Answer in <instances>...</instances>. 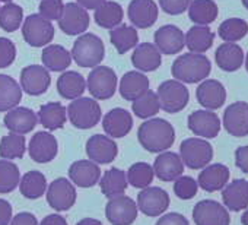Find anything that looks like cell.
Returning <instances> with one entry per match:
<instances>
[{
    "label": "cell",
    "mask_w": 248,
    "mask_h": 225,
    "mask_svg": "<svg viewBox=\"0 0 248 225\" xmlns=\"http://www.w3.org/2000/svg\"><path fill=\"white\" fill-rule=\"evenodd\" d=\"M138 139L142 148L152 154L168 151L175 142V130L165 119H151L139 126Z\"/></svg>",
    "instance_id": "obj_1"
},
{
    "label": "cell",
    "mask_w": 248,
    "mask_h": 225,
    "mask_svg": "<svg viewBox=\"0 0 248 225\" xmlns=\"http://www.w3.org/2000/svg\"><path fill=\"white\" fill-rule=\"evenodd\" d=\"M212 72V63L204 54L187 53L178 56L171 67L175 80L181 83H197L204 80Z\"/></svg>",
    "instance_id": "obj_2"
},
{
    "label": "cell",
    "mask_w": 248,
    "mask_h": 225,
    "mask_svg": "<svg viewBox=\"0 0 248 225\" xmlns=\"http://www.w3.org/2000/svg\"><path fill=\"white\" fill-rule=\"evenodd\" d=\"M70 54L79 67H96L104 60L105 46L98 35L86 32L75 41Z\"/></svg>",
    "instance_id": "obj_3"
},
{
    "label": "cell",
    "mask_w": 248,
    "mask_h": 225,
    "mask_svg": "<svg viewBox=\"0 0 248 225\" xmlns=\"http://www.w3.org/2000/svg\"><path fill=\"white\" fill-rule=\"evenodd\" d=\"M66 111L72 126L80 130H88L96 126L102 114L98 101L89 96H79L70 101Z\"/></svg>",
    "instance_id": "obj_4"
},
{
    "label": "cell",
    "mask_w": 248,
    "mask_h": 225,
    "mask_svg": "<svg viewBox=\"0 0 248 225\" xmlns=\"http://www.w3.org/2000/svg\"><path fill=\"white\" fill-rule=\"evenodd\" d=\"M180 158L190 170H202L213 160V148L206 139L188 138L180 145Z\"/></svg>",
    "instance_id": "obj_5"
},
{
    "label": "cell",
    "mask_w": 248,
    "mask_h": 225,
    "mask_svg": "<svg viewBox=\"0 0 248 225\" xmlns=\"http://www.w3.org/2000/svg\"><path fill=\"white\" fill-rule=\"evenodd\" d=\"M158 99L159 105L165 112L170 114H175L184 110L190 101V92L187 86L175 79L165 80L159 85L158 88Z\"/></svg>",
    "instance_id": "obj_6"
},
{
    "label": "cell",
    "mask_w": 248,
    "mask_h": 225,
    "mask_svg": "<svg viewBox=\"0 0 248 225\" xmlns=\"http://www.w3.org/2000/svg\"><path fill=\"white\" fill-rule=\"evenodd\" d=\"M117 75L108 66H96L91 70L86 80V88L93 99H109L117 91Z\"/></svg>",
    "instance_id": "obj_7"
},
{
    "label": "cell",
    "mask_w": 248,
    "mask_h": 225,
    "mask_svg": "<svg viewBox=\"0 0 248 225\" xmlns=\"http://www.w3.org/2000/svg\"><path fill=\"white\" fill-rule=\"evenodd\" d=\"M22 37L31 47H46L54 38V27L40 14L28 15L22 25Z\"/></svg>",
    "instance_id": "obj_8"
},
{
    "label": "cell",
    "mask_w": 248,
    "mask_h": 225,
    "mask_svg": "<svg viewBox=\"0 0 248 225\" xmlns=\"http://www.w3.org/2000/svg\"><path fill=\"white\" fill-rule=\"evenodd\" d=\"M76 189L75 184L64 178H56L50 183L48 189L46 190L47 203L57 212H66L76 203Z\"/></svg>",
    "instance_id": "obj_9"
},
{
    "label": "cell",
    "mask_w": 248,
    "mask_h": 225,
    "mask_svg": "<svg viewBox=\"0 0 248 225\" xmlns=\"http://www.w3.org/2000/svg\"><path fill=\"white\" fill-rule=\"evenodd\" d=\"M138 212L136 202L126 194L111 197L105 206V216L112 225H132L138 218Z\"/></svg>",
    "instance_id": "obj_10"
},
{
    "label": "cell",
    "mask_w": 248,
    "mask_h": 225,
    "mask_svg": "<svg viewBox=\"0 0 248 225\" xmlns=\"http://www.w3.org/2000/svg\"><path fill=\"white\" fill-rule=\"evenodd\" d=\"M170 194L161 187H145L138 194V209L146 216H161L170 208Z\"/></svg>",
    "instance_id": "obj_11"
},
{
    "label": "cell",
    "mask_w": 248,
    "mask_h": 225,
    "mask_svg": "<svg viewBox=\"0 0 248 225\" xmlns=\"http://www.w3.org/2000/svg\"><path fill=\"white\" fill-rule=\"evenodd\" d=\"M193 219L196 225H229L231 216L228 209L216 200L204 199L193 208Z\"/></svg>",
    "instance_id": "obj_12"
},
{
    "label": "cell",
    "mask_w": 248,
    "mask_h": 225,
    "mask_svg": "<svg viewBox=\"0 0 248 225\" xmlns=\"http://www.w3.org/2000/svg\"><path fill=\"white\" fill-rule=\"evenodd\" d=\"M188 129L202 139H213L220 132V119L212 110H196L187 119Z\"/></svg>",
    "instance_id": "obj_13"
},
{
    "label": "cell",
    "mask_w": 248,
    "mask_h": 225,
    "mask_svg": "<svg viewBox=\"0 0 248 225\" xmlns=\"http://www.w3.org/2000/svg\"><path fill=\"white\" fill-rule=\"evenodd\" d=\"M223 128L233 138L248 136V102L236 101L225 108Z\"/></svg>",
    "instance_id": "obj_14"
},
{
    "label": "cell",
    "mask_w": 248,
    "mask_h": 225,
    "mask_svg": "<svg viewBox=\"0 0 248 225\" xmlns=\"http://www.w3.org/2000/svg\"><path fill=\"white\" fill-rule=\"evenodd\" d=\"M21 89L25 91V94L38 96L47 92V89L51 85V76L50 72L44 66L31 64L21 70Z\"/></svg>",
    "instance_id": "obj_15"
},
{
    "label": "cell",
    "mask_w": 248,
    "mask_h": 225,
    "mask_svg": "<svg viewBox=\"0 0 248 225\" xmlns=\"http://www.w3.org/2000/svg\"><path fill=\"white\" fill-rule=\"evenodd\" d=\"M59 28L66 35H79L89 28V15L86 9L78 3H66L62 18L59 19Z\"/></svg>",
    "instance_id": "obj_16"
},
{
    "label": "cell",
    "mask_w": 248,
    "mask_h": 225,
    "mask_svg": "<svg viewBox=\"0 0 248 225\" xmlns=\"http://www.w3.org/2000/svg\"><path fill=\"white\" fill-rule=\"evenodd\" d=\"M133 128L132 112L126 108H112L102 119V129L107 136L114 139H121L127 136Z\"/></svg>",
    "instance_id": "obj_17"
},
{
    "label": "cell",
    "mask_w": 248,
    "mask_h": 225,
    "mask_svg": "<svg viewBox=\"0 0 248 225\" xmlns=\"http://www.w3.org/2000/svg\"><path fill=\"white\" fill-rule=\"evenodd\" d=\"M28 152L31 160L38 164L51 162L59 152L57 139L48 132H37L28 144Z\"/></svg>",
    "instance_id": "obj_18"
},
{
    "label": "cell",
    "mask_w": 248,
    "mask_h": 225,
    "mask_svg": "<svg viewBox=\"0 0 248 225\" xmlns=\"http://www.w3.org/2000/svg\"><path fill=\"white\" fill-rule=\"evenodd\" d=\"M118 146L112 138L105 135H93L86 142V155L95 164H109L117 158Z\"/></svg>",
    "instance_id": "obj_19"
},
{
    "label": "cell",
    "mask_w": 248,
    "mask_h": 225,
    "mask_svg": "<svg viewBox=\"0 0 248 225\" xmlns=\"http://www.w3.org/2000/svg\"><path fill=\"white\" fill-rule=\"evenodd\" d=\"M155 47L161 54L174 56L178 54L186 47L184 32L175 25H164L154 35Z\"/></svg>",
    "instance_id": "obj_20"
},
{
    "label": "cell",
    "mask_w": 248,
    "mask_h": 225,
    "mask_svg": "<svg viewBox=\"0 0 248 225\" xmlns=\"http://www.w3.org/2000/svg\"><path fill=\"white\" fill-rule=\"evenodd\" d=\"M3 123L11 133L27 135L32 132L38 123V117L35 112L28 107H15L6 112Z\"/></svg>",
    "instance_id": "obj_21"
},
{
    "label": "cell",
    "mask_w": 248,
    "mask_h": 225,
    "mask_svg": "<svg viewBox=\"0 0 248 225\" xmlns=\"http://www.w3.org/2000/svg\"><path fill=\"white\" fill-rule=\"evenodd\" d=\"M196 98L206 110H217L226 101V89L222 82L216 79H204L197 86Z\"/></svg>",
    "instance_id": "obj_22"
},
{
    "label": "cell",
    "mask_w": 248,
    "mask_h": 225,
    "mask_svg": "<svg viewBox=\"0 0 248 225\" xmlns=\"http://www.w3.org/2000/svg\"><path fill=\"white\" fill-rule=\"evenodd\" d=\"M69 178L75 186H79L82 189L93 187L99 178H101V170L98 164L89 161V160H79L75 161L69 167Z\"/></svg>",
    "instance_id": "obj_23"
},
{
    "label": "cell",
    "mask_w": 248,
    "mask_h": 225,
    "mask_svg": "<svg viewBox=\"0 0 248 225\" xmlns=\"http://www.w3.org/2000/svg\"><path fill=\"white\" fill-rule=\"evenodd\" d=\"M127 15L136 28L148 30L158 19V6L154 0H132Z\"/></svg>",
    "instance_id": "obj_24"
},
{
    "label": "cell",
    "mask_w": 248,
    "mask_h": 225,
    "mask_svg": "<svg viewBox=\"0 0 248 225\" xmlns=\"http://www.w3.org/2000/svg\"><path fill=\"white\" fill-rule=\"evenodd\" d=\"M184 164L178 154L172 151L161 152L154 162V173L161 181H175L183 176Z\"/></svg>",
    "instance_id": "obj_25"
},
{
    "label": "cell",
    "mask_w": 248,
    "mask_h": 225,
    "mask_svg": "<svg viewBox=\"0 0 248 225\" xmlns=\"http://www.w3.org/2000/svg\"><path fill=\"white\" fill-rule=\"evenodd\" d=\"M229 168L223 164H212V165H206L204 168H202L199 178H197V184L199 187H202L204 192H217L222 190L228 181H229Z\"/></svg>",
    "instance_id": "obj_26"
},
{
    "label": "cell",
    "mask_w": 248,
    "mask_h": 225,
    "mask_svg": "<svg viewBox=\"0 0 248 225\" xmlns=\"http://www.w3.org/2000/svg\"><path fill=\"white\" fill-rule=\"evenodd\" d=\"M118 91L124 99L133 102L146 91H149V79L139 70H130L123 75Z\"/></svg>",
    "instance_id": "obj_27"
},
{
    "label": "cell",
    "mask_w": 248,
    "mask_h": 225,
    "mask_svg": "<svg viewBox=\"0 0 248 225\" xmlns=\"http://www.w3.org/2000/svg\"><path fill=\"white\" fill-rule=\"evenodd\" d=\"M222 200L226 209L239 212L248 208V180H233L222 190Z\"/></svg>",
    "instance_id": "obj_28"
},
{
    "label": "cell",
    "mask_w": 248,
    "mask_h": 225,
    "mask_svg": "<svg viewBox=\"0 0 248 225\" xmlns=\"http://www.w3.org/2000/svg\"><path fill=\"white\" fill-rule=\"evenodd\" d=\"M132 63L133 66L143 72H154L156 70L162 63V56L159 50L152 43H142L136 46L133 54H132Z\"/></svg>",
    "instance_id": "obj_29"
},
{
    "label": "cell",
    "mask_w": 248,
    "mask_h": 225,
    "mask_svg": "<svg viewBox=\"0 0 248 225\" xmlns=\"http://www.w3.org/2000/svg\"><path fill=\"white\" fill-rule=\"evenodd\" d=\"M244 51L236 43H223L215 53L216 64L223 72H235L244 63Z\"/></svg>",
    "instance_id": "obj_30"
},
{
    "label": "cell",
    "mask_w": 248,
    "mask_h": 225,
    "mask_svg": "<svg viewBox=\"0 0 248 225\" xmlns=\"http://www.w3.org/2000/svg\"><path fill=\"white\" fill-rule=\"evenodd\" d=\"M38 122L47 130H59L63 129L67 120V111L62 102H47L40 107Z\"/></svg>",
    "instance_id": "obj_31"
},
{
    "label": "cell",
    "mask_w": 248,
    "mask_h": 225,
    "mask_svg": "<svg viewBox=\"0 0 248 225\" xmlns=\"http://www.w3.org/2000/svg\"><path fill=\"white\" fill-rule=\"evenodd\" d=\"M86 89V80L85 78L75 70L63 72L57 79V92L64 99H76L83 95Z\"/></svg>",
    "instance_id": "obj_32"
},
{
    "label": "cell",
    "mask_w": 248,
    "mask_h": 225,
    "mask_svg": "<svg viewBox=\"0 0 248 225\" xmlns=\"http://www.w3.org/2000/svg\"><path fill=\"white\" fill-rule=\"evenodd\" d=\"M184 40L186 47L190 50V53L203 54L212 48L215 41V32L206 25H194L187 31Z\"/></svg>",
    "instance_id": "obj_33"
},
{
    "label": "cell",
    "mask_w": 248,
    "mask_h": 225,
    "mask_svg": "<svg viewBox=\"0 0 248 225\" xmlns=\"http://www.w3.org/2000/svg\"><path fill=\"white\" fill-rule=\"evenodd\" d=\"M98 183H99V189H101L102 194L108 199L124 194V192L127 189V184H129L126 173L117 167L107 170Z\"/></svg>",
    "instance_id": "obj_34"
},
{
    "label": "cell",
    "mask_w": 248,
    "mask_h": 225,
    "mask_svg": "<svg viewBox=\"0 0 248 225\" xmlns=\"http://www.w3.org/2000/svg\"><path fill=\"white\" fill-rule=\"evenodd\" d=\"M43 64L50 72H64L72 63V54L57 44H48L44 47L41 54Z\"/></svg>",
    "instance_id": "obj_35"
},
{
    "label": "cell",
    "mask_w": 248,
    "mask_h": 225,
    "mask_svg": "<svg viewBox=\"0 0 248 225\" xmlns=\"http://www.w3.org/2000/svg\"><path fill=\"white\" fill-rule=\"evenodd\" d=\"M22 99L21 85L9 75H0V112H6Z\"/></svg>",
    "instance_id": "obj_36"
},
{
    "label": "cell",
    "mask_w": 248,
    "mask_h": 225,
    "mask_svg": "<svg viewBox=\"0 0 248 225\" xmlns=\"http://www.w3.org/2000/svg\"><path fill=\"white\" fill-rule=\"evenodd\" d=\"M188 18L196 25H210L219 15V8L213 0H191L188 6Z\"/></svg>",
    "instance_id": "obj_37"
},
{
    "label": "cell",
    "mask_w": 248,
    "mask_h": 225,
    "mask_svg": "<svg viewBox=\"0 0 248 225\" xmlns=\"http://www.w3.org/2000/svg\"><path fill=\"white\" fill-rule=\"evenodd\" d=\"M109 40L118 54H126L130 48H135L139 43V34L136 28L127 25V24H120L118 27L112 28L109 31Z\"/></svg>",
    "instance_id": "obj_38"
},
{
    "label": "cell",
    "mask_w": 248,
    "mask_h": 225,
    "mask_svg": "<svg viewBox=\"0 0 248 225\" xmlns=\"http://www.w3.org/2000/svg\"><path fill=\"white\" fill-rule=\"evenodd\" d=\"M123 18H124L123 8L117 2H111V0L109 2H104L99 8L95 9L93 14L95 24L105 30H112L118 27Z\"/></svg>",
    "instance_id": "obj_39"
},
{
    "label": "cell",
    "mask_w": 248,
    "mask_h": 225,
    "mask_svg": "<svg viewBox=\"0 0 248 225\" xmlns=\"http://www.w3.org/2000/svg\"><path fill=\"white\" fill-rule=\"evenodd\" d=\"M19 190H21V194L27 199H31V200L40 199L43 194H46V190H47L46 176L35 170L25 173L22 178L19 180Z\"/></svg>",
    "instance_id": "obj_40"
},
{
    "label": "cell",
    "mask_w": 248,
    "mask_h": 225,
    "mask_svg": "<svg viewBox=\"0 0 248 225\" xmlns=\"http://www.w3.org/2000/svg\"><path fill=\"white\" fill-rule=\"evenodd\" d=\"M27 151V142L25 136L9 133L2 138L0 141V158L2 160H21L25 155Z\"/></svg>",
    "instance_id": "obj_41"
},
{
    "label": "cell",
    "mask_w": 248,
    "mask_h": 225,
    "mask_svg": "<svg viewBox=\"0 0 248 225\" xmlns=\"http://www.w3.org/2000/svg\"><path fill=\"white\" fill-rule=\"evenodd\" d=\"M132 110L136 114V117H139V119H151V117L156 116L161 110L156 92H154L151 89L146 91L142 96H139L138 99L133 101Z\"/></svg>",
    "instance_id": "obj_42"
},
{
    "label": "cell",
    "mask_w": 248,
    "mask_h": 225,
    "mask_svg": "<svg viewBox=\"0 0 248 225\" xmlns=\"http://www.w3.org/2000/svg\"><path fill=\"white\" fill-rule=\"evenodd\" d=\"M126 177H127V183H130L132 187L142 190L145 187H149L151 183L154 181L155 177L154 167L148 162H135L127 170Z\"/></svg>",
    "instance_id": "obj_43"
},
{
    "label": "cell",
    "mask_w": 248,
    "mask_h": 225,
    "mask_svg": "<svg viewBox=\"0 0 248 225\" xmlns=\"http://www.w3.org/2000/svg\"><path fill=\"white\" fill-rule=\"evenodd\" d=\"M248 32V24L241 18H229L223 21L217 28V35L225 43H236L242 40Z\"/></svg>",
    "instance_id": "obj_44"
},
{
    "label": "cell",
    "mask_w": 248,
    "mask_h": 225,
    "mask_svg": "<svg viewBox=\"0 0 248 225\" xmlns=\"http://www.w3.org/2000/svg\"><path fill=\"white\" fill-rule=\"evenodd\" d=\"M19 167L8 160H0V194L14 192L19 186Z\"/></svg>",
    "instance_id": "obj_45"
},
{
    "label": "cell",
    "mask_w": 248,
    "mask_h": 225,
    "mask_svg": "<svg viewBox=\"0 0 248 225\" xmlns=\"http://www.w3.org/2000/svg\"><path fill=\"white\" fill-rule=\"evenodd\" d=\"M24 21V9L15 3H6L0 8V28L6 32H15Z\"/></svg>",
    "instance_id": "obj_46"
},
{
    "label": "cell",
    "mask_w": 248,
    "mask_h": 225,
    "mask_svg": "<svg viewBox=\"0 0 248 225\" xmlns=\"http://www.w3.org/2000/svg\"><path fill=\"white\" fill-rule=\"evenodd\" d=\"M199 184L190 176H180L174 183V193L181 200H190L197 194Z\"/></svg>",
    "instance_id": "obj_47"
},
{
    "label": "cell",
    "mask_w": 248,
    "mask_h": 225,
    "mask_svg": "<svg viewBox=\"0 0 248 225\" xmlns=\"http://www.w3.org/2000/svg\"><path fill=\"white\" fill-rule=\"evenodd\" d=\"M64 9L63 0H41L40 15L47 21H59Z\"/></svg>",
    "instance_id": "obj_48"
},
{
    "label": "cell",
    "mask_w": 248,
    "mask_h": 225,
    "mask_svg": "<svg viewBox=\"0 0 248 225\" xmlns=\"http://www.w3.org/2000/svg\"><path fill=\"white\" fill-rule=\"evenodd\" d=\"M16 59V47L12 40L0 37V69L9 67Z\"/></svg>",
    "instance_id": "obj_49"
},
{
    "label": "cell",
    "mask_w": 248,
    "mask_h": 225,
    "mask_svg": "<svg viewBox=\"0 0 248 225\" xmlns=\"http://www.w3.org/2000/svg\"><path fill=\"white\" fill-rule=\"evenodd\" d=\"M191 3V0H159V6L167 15H181Z\"/></svg>",
    "instance_id": "obj_50"
},
{
    "label": "cell",
    "mask_w": 248,
    "mask_h": 225,
    "mask_svg": "<svg viewBox=\"0 0 248 225\" xmlns=\"http://www.w3.org/2000/svg\"><path fill=\"white\" fill-rule=\"evenodd\" d=\"M155 225H190V222L184 215L178 212H170L162 215Z\"/></svg>",
    "instance_id": "obj_51"
},
{
    "label": "cell",
    "mask_w": 248,
    "mask_h": 225,
    "mask_svg": "<svg viewBox=\"0 0 248 225\" xmlns=\"http://www.w3.org/2000/svg\"><path fill=\"white\" fill-rule=\"evenodd\" d=\"M9 225H40L35 215L31 212H19L12 216Z\"/></svg>",
    "instance_id": "obj_52"
},
{
    "label": "cell",
    "mask_w": 248,
    "mask_h": 225,
    "mask_svg": "<svg viewBox=\"0 0 248 225\" xmlns=\"http://www.w3.org/2000/svg\"><path fill=\"white\" fill-rule=\"evenodd\" d=\"M235 165L248 174V146H239L235 151Z\"/></svg>",
    "instance_id": "obj_53"
},
{
    "label": "cell",
    "mask_w": 248,
    "mask_h": 225,
    "mask_svg": "<svg viewBox=\"0 0 248 225\" xmlns=\"http://www.w3.org/2000/svg\"><path fill=\"white\" fill-rule=\"evenodd\" d=\"M12 219V206L8 200L0 197V225H9Z\"/></svg>",
    "instance_id": "obj_54"
},
{
    "label": "cell",
    "mask_w": 248,
    "mask_h": 225,
    "mask_svg": "<svg viewBox=\"0 0 248 225\" xmlns=\"http://www.w3.org/2000/svg\"><path fill=\"white\" fill-rule=\"evenodd\" d=\"M40 225H67V221L59 213H50L41 221Z\"/></svg>",
    "instance_id": "obj_55"
},
{
    "label": "cell",
    "mask_w": 248,
    "mask_h": 225,
    "mask_svg": "<svg viewBox=\"0 0 248 225\" xmlns=\"http://www.w3.org/2000/svg\"><path fill=\"white\" fill-rule=\"evenodd\" d=\"M78 2V5L79 6H82L83 9H96V8H99L104 2H107V0H76Z\"/></svg>",
    "instance_id": "obj_56"
},
{
    "label": "cell",
    "mask_w": 248,
    "mask_h": 225,
    "mask_svg": "<svg viewBox=\"0 0 248 225\" xmlns=\"http://www.w3.org/2000/svg\"><path fill=\"white\" fill-rule=\"evenodd\" d=\"M76 225H102V222L95 218H83Z\"/></svg>",
    "instance_id": "obj_57"
},
{
    "label": "cell",
    "mask_w": 248,
    "mask_h": 225,
    "mask_svg": "<svg viewBox=\"0 0 248 225\" xmlns=\"http://www.w3.org/2000/svg\"><path fill=\"white\" fill-rule=\"evenodd\" d=\"M241 224H242V225H248V209L242 213V216H241Z\"/></svg>",
    "instance_id": "obj_58"
},
{
    "label": "cell",
    "mask_w": 248,
    "mask_h": 225,
    "mask_svg": "<svg viewBox=\"0 0 248 225\" xmlns=\"http://www.w3.org/2000/svg\"><path fill=\"white\" fill-rule=\"evenodd\" d=\"M244 59H245V69H247V72H248V53L245 54V57H244Z\"/></svg>",
    "instance_id": "obj_59"
},
{
    "label": "cell",
    "mask_w": 248,
    "mask_h": 225,
    "mask_svg": "<svg viewBox=\"0 0 248 225\" xmlns=\"http://www.w3.org/2000/svg\"><path fill=\"white\" fill-rule=\"evenodd\" d=\"M242 5H244V8L248 11V0H242Z\"/></svg>",
    "instance_id": "obj_60"
},
{
    "label": "cell",
    "mask_w": 248,
    "mask_h": 225,
    "mask_svg": "<svg viewBox=\"0 0 248 225\" xmlns=\"http://www.w3.org/2000/svg\"><path fill=\"white\" fill-rule=\"evenodd\" d=\"M0 2H3V3H12V0H0Z\"/></svg>",
    "instance_id": "obj_61"
}]
</instances>
